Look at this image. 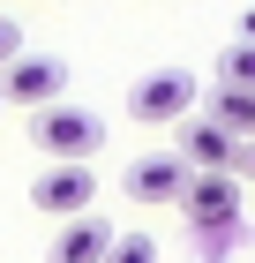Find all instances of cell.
<instances>
[{"label":"cell","mask_w":255,"mask_h":263,"mask_svg":"<svg viewBox=\"0 0 255 263\" xmlns=\"http://www.w3.org/2000/svg\"><path fill=\"white\" fill-rule=\"evenodd\" d=\"M30 151H45L53 165H90V151H105V121L90 113V105H45V113H30Z\"/></svg>","instance_id":"6da1fadb"},{"label":"cell","mask_w":255,"mask_h":263,"mask_svg":"<svg viewBox=\"0 0 255 263\" xmlns=\"http://www.w3.org/2000/svg\"><path fill=\"white\" fill-rule=\"evenodd\" d=\"M128 113H135L143 128H180L195 113V76H188V68H150V76L128 90Z\"/></svg>","instance_id":"7a4b0ae2"},{"label":"cell","mask_w":255,"mask_h":263,"mask_svg":"<svg viewBox=\"0 0 255 263\" xmlns=\"http://www.w3.org/2000/svg\"><path fill=\"white\" fill-rule=\"evenodd\" d=\"M180 211H188V226H203V233L225 241V233L240 226V173H188Z\"/></svg>","instance_id":"3957f363"},{"label":"cell","mask_w":255,"mask_h":263,"mask_svg":"<svg viewBox=\"0 0 255 263\" xmlns=\"http://www.w3.org/2000/svg\"><path fill=\"white\" fill-rule=\"evenodd\" d=\"M60 90H68V61H53V53H23L0 68V105L45 113V105H60Z\"/></svg>","instance_id":"277c9868"},{"label":"cell","mask_w":255,"mask_h":263,"mask_svg":"<svg viewBox=\"0 0 255 263\" xmlns=\"http://www.w3.org/2000/svg\"><path fill=\"white\" fill-rule=\"evenodd\" d=\"M173 158L188 165V173H233V165H240V143L225 136L210 113H188V121L173 128Z\"/></svg>","instance_id":"5b68a950"},{"label":"cell","mask_w":255,"mask_h":263,"mask_svg":"<svg viewBox=\"0 0 255 263\" xmlns=\"http://www.w3.org/2000/svg\"><path fill=\"white\" fill-rule=\"evenodd\" d=\"M30 203L68 226V218H83V211L98 203V173H90V165H45L38 181H30Z\"/></svg>","instance_id":"8992f818"},{"label":"cell","mask_w":255,"mask_h":263,"mask_svg":"<svg viewBox=\"0 0 255 263\" xmlns=\"http://www.w3.org/2000/svg\"><path fill=\"white\" fill-rule=\"evenodd\" d=\"M120 188H128V203L165 211V203H180V188H188V165H180L173 151H150V158H135L128 173H120Z\"/></svg>","instance_id":"52a82bcc"},{"label":"cell","mask_w":255,"mask_h":263,"mask_svg":"<svg viewBox=\"0 0 255 263\" xmlns=\"http://www.w3.org/2000/svg\"><path fill=\"white\" fill-rule=\"evenodd\" d=\"M120 241V226L98 218V211H83V218H68L53 233V248H45V263H105V248Z\"/></svg>","instance_id":"ba28073f"},{"label":"cell","mask_w":255,"mask_h":263,"mask_svg":"<svg viewBox=\"0 0 255 263\" xmlns=\"http://www.w3.org/2000/svg\"><path fill=\"white\" fill-rule=\"evenodd\" d=\"M210 121L233 143H255V90H225V83H218L210 90Z\"/></svg>","instance_id":"9c48e42d"},{"label":"cell","mask_w":255,"mask_h":263,"mask_svg":"<svg viewBox=\"0 0 255 263\" xmlns=\"http://www.w3.org/2000/svg\"><path fill=\"white\" fill-rule=\"evenodd\" d=\"M218 83H225V90H255V45L248 38H233L218 53Z\"/></svg>","instance_id":"30bf717a"},{"label":"cell","mask_w":255,"mask_h":263,"mask_svg":"<svg viewBox=\"0 0 255 263\" xmlns=\"http://www.w3.org/2000/svg\"><path fill=\"white\" fill-rule=\"evenodd\" d=\"M105 263H158V241L150 233H120V241L105 248Z\"/></svg>","instance_id":"8fae6325"},{"label":"cell","mask_w":255,"mask_h":263,"mask_svg":"<svg viewBox=\"0 0 255 263\" xmlns=\"http://www.w3.org/2000/svg\"><path fill=\"white\" fill-rule=\"evenodd\" d=\"M8 61H23V30L0 15V68H8Z\"/></svg>","instance_id":"7c38bea8"},{"label":"cell","mask_w":255,"mask_h":263,"mask_svg":"<svg viewBox=\"0 0 255 263\" xmlns=\"http://www.w3.org/2000/svg\"><path fill=\"white\" fill-rule=\"evenodd\" d=\"M240 181H255V143H240V165H233Z\"/></svg>","instance_id":"4fadbf2b"},{"label":"cell","mask_w":255,"mask_h":263,"mask_svg":"<svg viewBox=\"0 0 255 263\" xmlns=\"http://www.w3.org/2000/svg\"><path fill=\"white\" fill-rule=\"evenodd\" d=\"M240 38H248V45H255V8H248V15H240Z\"/></svg>","instance_id":"5bb4252c"},{"label":"cell","mask_w":255,"mask_h":263,"mask_svg":"<svg viewBox=\"0 0 255 263\" xmlns=\"http://www.w3.org/2000/svg\"><path fill=\"white\" fill-rule=\"evenodd\" d=\"M248 8H255V0H248Z\"/></svg>","instance_id":"9a60e30c"}]
</instances>
